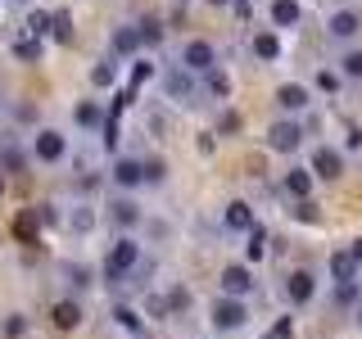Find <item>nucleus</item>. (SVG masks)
Masks as SVG:
<instances>
[{"label":"nucleus","instance_id":"6","mask_svg":"<svg viewBox=\"0 0 362 339\" xmlns=\"http://www.w3.org/2000/svg\"><path fill=\"white\" fill-rule=\"evenodd\" d=\"M276 105H281V109H290V113H299V109H308V105H313V95H308V86L286 82V86H276Z\"/></svg>","mask_w":362,"mask_h":339},{"label":"nucleus","instance_id":"9","mask_svg":"<svg viewBox=\"0 0 362 339\" xmlns=\"http://www.w3.org/2000/svg\"><path fill=\"white\" fill-rule=\"evenodd\" d=\"M113 181H118L122 190H132V186H141V181H145V167L136 163V158H118V163H113Z\"/></svg>","mask_w":362,"mask_h":339},{"label":"nucleus","instance_id":"32","mask_svg":"<svg viewBox=\"0 0 362 339\" xmlns=\"http://www.w3.org/2000/svg\"><path fill=\"white\" fill-rule=\"evenodd\" d=\"M150 73H154L150 64H136V73H132V86H127V90H136V86H141V82H150Z\"/></svg>","mask_w":362,"mask_h":339},{"label":"nucleus","instance_id":"7","mask_svg":"<svg viewBox=\"0 0 362 339\" xmlns=\"http://www.w3.org/2000/svg\"><path fill=\"white\" fill-rule=\"evenodd\" d=\"M267 145H272V150H281V154L299 150V127H294V122H276V127L267 131Z\"/></svg>","mask_w":362,"mask_h":339},{"label":"nucleus","instance_id":"25","mask_svg":"<svg viewBox=\"0 0 362 339\" xmlns=\"http://www.w3.org/2000/svg\"><path fill=\"white\" fill-rule=\"evenodd\" d=\"M50 37H59V41L73 37V18H68L64 9H59V14H54V23H50Z\"/></svg>","mask_w":362,"mask_h":339},{"label":"nucleus","instance_id":"33","mask_svg":"<svg viewBox=\"0 0 362 339\" xmlns=\"http://www.w3.org/2000/svg\"><path fill=\"white\" fill-rule=\"evenodd\" d=\"M113 218H118V222H136V203H113Z\"/></svg>","mask_w":362,"mask_h":339},{"label":"nucleus","instance_id":"15","mask_svg":"<svg viewBox=\"0 0 362 339\" xmlns=\"http://www.w3.org/2000/svg\"><path fill=\"white\" fill-rule=\"evenodd\" d=\"M331 276L339 280V285H354V276H358L354 254H335V258H331Z\"/></svg>","mask_w":362,"mask_h":339},{"label":"nucleus","instance_id":"26","mask_svg":"<svg viewBox=\"0 0 362 339\" xmlns=\"http://www.w3.org/2000/svg\"><path fill=\"white\" fill-rule=\"evenodd\" d=\"M37 222H41V213H23V218H18V226H14V231L23 235V240H32V231H37Z\"/></svg>","mask_w":362,"mask_h":339},{"label":"nucleus","instance_id":"28","mask_svg":"<svg viewBox=\"0 0 362 339\" xmlns=\"http://www.w3.org/2000/svg\"><path fill=\"white\" fill-rule=\"evenodd\" d=\"M263 254H267V240H263V231H254V235H249V258L258 263Z\"/></svg>","mask_w":362,"mask_h":339},{"label":"nucleus","instance_id":"36","mask_svg":"<svg viewBox=\"0 0 362 339\" xmlns=\"http://www.w3.org/2000/svg\"><path fill=\"white\" fill-rule=\"evenodd\" d=\"M354 263H362V240H354Z\"/></svg>","mask_w":362,"mask_h":339},{"label":"nucleus","instance_id":"8","mask_svg":"<svg viewBox=\"0 0 362 339\" xmlns=\"http://www.w3.org/2000/svg\"><path fill=\"white\" fill-rule=\"evenodd\" d=\"M313 290H317L313 271H290V280H286V294H290V303H308V299H313Z\"/></svg>","mask_w":362,"mask_h":339},{"label":"nucleus","instance_id":"19","mask_svg":"<svg viewBox=\"0 0 362 339\" xmlns=\"http://www.w3.org/2000/svg\"><path fill=\"white\" fill-rule=\"evenodd\" d=\"M113 50H118V54H136V50H141V32H136V28H118V32H113Z\"/></svg>","mask_w":362,"mask_h":339},{"label":"nucleus","instance_id":"2","mask_svg":"<svg viewBox=\"0 0 362 339\" xmlns=\"http://www.w3.org/2000/svg\"><path fill=\"white\" fill-rule=\"evenodd\" d=\"M213 321H218L222 331H235V326H245V321H249L245 299H218V303H213Z\"/></svg>","mask_w":362,"mask_h":339},{"label":"nucleus","instance_id":"4","mask_svg":"<svg viewBox=\"0 0 362 339\" xmlns=\"http://www.w3.org/2000/svg\"><path fill=\"white\" fill-rule=\"evenodd\" d=\"M308 172L326 177V181H335L339 172H344V158H339V150H331V145H317V150H313V167H308Z\"/></svg>","mask_w":362,"mask_h":339},{"label":"nucleus","instance_id":"17","mask_svg":"<svg viewBox=\"0 0 362 339\" xmlns=\"http://www.w3.org/2000/svg\"><path fill=\"white\" fill-rule=\"evenodd\" d=\"M73 118H77V127H100V122H105V109H100L95 100H82V105L73 109Z\"/></svg>","mask_w":362,"mask_h":339},{"label":"nucleus","instance_id":"11","mask_svg":"<svg viewBox=\"0 0 362 339\" xmlns=\"http://www.w3.org/2000/svg\"><path fill=\"white\" fill-rule=\"evenodd\" d=\"M286 190L294 199H308L313 195V172H308V167H290V172H286Z\"/></svg>","mask_w":362,"mask_h":339},{"label":"nucleus","instance_id":"35","mask_svg":"<svg viewBox=\"0 0 362 339\" xmlns=\"http://www.w3.org/2000/svg\"><path fill=\"white\" fill-rule=\"evenodd\" d=\"M317 86H322V90H335L339 77H335V73H322V77H317Z\"/></svg>","mask_w":362,"mask_h":339},{"label":"nucleus","instance_id":"30","mask_svg":"<svg viewBox=\"0 0 362 339\" xmlns=\"http://www.w3.org/2000/svg\"><path fill=\"white\" fill-rule=\"evenodd\" d=\"M209 90H213V95H226V90H231V86H226V77L218 73V68H209Z\"/></svg>","mask_w":362,"mask_h":339},{"label":"nucleus","instance_id":"23","mask_svg":"<svg viewBox=\"0 0 362 339\" xmlns=\"http://www.w3.org/2000/svg\"><path fill=\"white\" fill-rule=\"evenodd\" d=\"M168 95L186 100V95H190V77H186V73H168Z\"/></svg>","mask_w":362,"mask_h":339},{"label":"nucleus","instance_id":"31","mask_svg":"<svg viewBox=\"0 0 362 339\" xmlns=\"http://www.w3.org/2000/svg\"><path fill=\"white\" fill-rule=\"evenodd\" d=\"M344 73H349V77H362V54H358V50L344 54Z\"/></svg>","mask_w":362,"mask_h":339},{"label":"nucleus","instance_id":"27","mask_svg":"<svg viewBox=\"0 0 362 339\" xmlns=\"http://www.w3.org/2000/svg\"><path fill=\"white\" fill-rule=\"evenodd\" d=\"M0 163H5L9 172H23V154L14 150V145H5V150H0Z\"/></svg>","mask_w":362,"mask_h":339},{"label":"nucleus","instance_id":"12","mask_svg":"<svg viewBox=\"0 0 362 339\" xmlns=\"http://www.w3.org/2000/svg\"><path fill=\"white\" fill-rule=\"evenodd\" d=\"M254 59H263V64L281 59V37H276V32H258V37H254Z\"/></svg>","mask_w":362,"mask_h":339},{"label":"nucleus","instance_id":"5","mask_svg":"<svg viewBox=\"0 0 362 339\" xmlns=\"http://www.w3.org/2000/svg\"><path fill=\"white\" fill-rule=\"evenodd\" d=\"M181 64H186L190 73H209V68H213V45H209V41H186Z\"/></svg>","mask_w":362,"mask_h":339},{"label":"nucleus","instance_id":"3","mask_svg":"<svg viewBox=\"0 0 362 339\" xmlns=\"http://www.w3.org/2000/svg\"><path fill=\"white\" fill-rule=\"evenodd\" d=\"M32 154H37L41 163H59V158L68 154V145H64V136H59V131L45 127V131H37V141H32Z\"/></svg>","mask_w":362,"mask_h":339},{"label":"nucleus","instance_id":"10","mask_svg":"<svg viewBox=\"0 0 362 339\" xmlns=\"http://www.w3.org/2000/svg\"><path fill=\"white\" fill-rule=\"evenodd\" d=\"M249 285H254V280H249V271H245V267H226V271H222V290H226V299H240V294H249Z\"/></svg>","mask_w":362,"mask_h":339},{"label":"nucleus","instance_id":"1","mask_svg":"<svg viewBox=\"0 0 362 339\" xmlns=\"http://www.w3.org/2000/svg\"><path fill=\"white\" fill-rule=\"evenodd\" d=\"M136 263H141V249H136V240H127V235H122V240H113L109 258H105V276H109V280H122Z\"/></svg>","mask_w":362,"mask_h":339},{"label":"nucleus","instance_id":"37","mask_svg":"<svg viewBox=\"0 0 362 339\" xmlns=\"http://www.w3.org/2000/svg\"><path fill=\"white\" fill-rule=\"evenodd\" d=\"M0 195H5V181H0Z\"/></svg>","mask_w":362,"mask_h":339},{"label":"nucleus","instance_id":"18","mask_svg":"<svg viewBox=\"0 0 362 339\" xmlns=\"http://www.w3.org/2000/svg\"><path fill=\"white\" fill-rule=\"evenodd\" d=\"M226 226H231V231H254V213H249V203H231V208H226Z\"/></svg>","mask_w":362,"mask_h":339},{"label":"nucleus","instance_id":"24","mask_svg":"<svg viewBox=\"0 0 362 339\" xmlns=\"http://www.w3.org/2000/svg\"><path fill=\"white\" fill-rule=\"evenodd\" d=\"M113 316H118V326H122V331L141 335V312H136V308H118V312H113Z\"/></svg>","mask_w":362,"mask_h":339},{"label":"nucleus","instance_id":"21","mask_svg":"<svg viewBox=\"0 0 362 339\" xmlns=\"http://www.w3.org/2000/svg\"><path fill=\"white\" fill-rule=\"evenodd\" d=\"M50 23H54V14L32 9V14H28V37H50Z\"/></svg>","mask_w":362,"mask_h":339},{"label":"nucleus","instance_id":"29","mask_svg":"<svg viewBox=\"0 0 362 339\" xmlns=\"http://www.w3.org/2000/svg\"><path fill=\"white\" fill-rule=\"evenodd\" d=\"M90 82H95V86H109V82H113V64H100V68H90Z\"/></svg>","mask_w":362,"mask_h":339},{"label":"nucleus","instance_id":"34","mask_svg":"<svg viewBox=\"0 0 362 339\" xmlns=\"http://www.w3.org/2000/svg\"><path fill=\"white\" fill-rule=\"evenodd\" d=\"M145 167V181H163V163L158 158H150V163H141Z\"/></svg>","mask_w":362,"mask_h":339},{"label":"nucleus","instance_id":"16","mask_svg":"<svg viewBox=\"0 0 362 339\" xmlns=\"http://www.w3.org/2000/svg\"><path fill=\"white\" fill-rule=\"evenodd\" d=\"M272 23L276 28H294L299 23V5L294 0H272Z\"/></svg>","mask_w":362,"mask_h":339},{"label":"nucleus","instance_id":"14","mask_svg":"<svg viewBox=\"0 0 362 339\" xmlns=\"http://www.w3.org/2000/svg\"><path fill=\"white\" fill-rule=\"evenodd\" d=\"M358 28H362V18L354 14V9H339V14L331 18V37H335V41H344V37H354V32H358Z\"/></svg>","mask_w":362,"mask_h":339},{"label":"nucleus","instance_id":"20","mask_svg":"<svg viewBox=\"0 0 362 339\" xmlns=\"http://www.w3.org/2000/svg\"><path fill=\"white\" fill-rule=\"evenodd\" d=\"M14 59L37 64V59H41V41H37V37H18V41H14Z\"/></svg>","mask_w":362,"mask_h":339},{"label":"nucleus","instance_id":"13","mask_svg":"<svg viewBox=\"0 0 362 339\" xmlns=\"http://www.w3.org/2000/svg\"><path fill=\"white\" fill-rule=\"evenodd\" d=\"M50 316H54V326H59V331H73V326L82 321V308H77L73 299H64V303H54V308H50Z\"/></svg>","mask_w":362,"mask_h":339},{"label":"nucleus","instance_id":"22","mask_svg":"<svg viewBox=\"0 0 362 339\" xmlns=\"http://www.w3.org/2000/svg\"><path fill=\"white\" fill-rule=\"evenodd\" d=\"M136 32H141V45H158V41H163V28H158V18H145Z\"/></svg>","mask_w":362,"mask_h":339}]
</instances>
